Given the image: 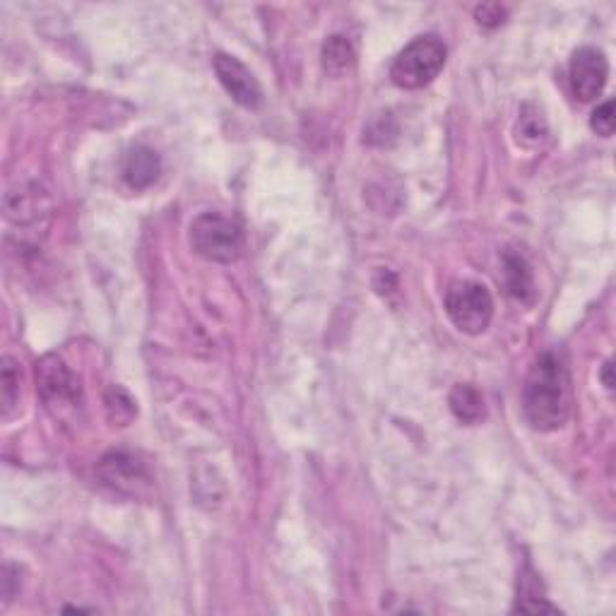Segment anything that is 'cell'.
<instances>
[{
    "mask_svg": "<svg viewBox=\"0 0 616 616\" xmlns=\"http://www.w3.org/2000/svg\"><path fill=\"white\" fill-rule=\"evenodd\" d=\"M571 376L564 359L544 352L527 373L523 385V414L535 431H556L571 417Z\"/></svg>",
    "mask_w": 616,
    "mask_h": 616,
    "instance_id": "1",
    "label": "cell"
},
{
    "mask_svg": "<svg viewBox=\"0 0 616 616\" xmlns=\"http://www.w3.org/2000/svg\"><path fill=\"white\" fill-rule=\"evenodd\" d=\"M446 58L448 49L441 37L424 34L398 53V58L390 65V77L402 90H422L436 80L446 65Z\"/></svg>",
    "mask_w": 616,
    "mask_h": 616,
    "instance_id": "2",
    "label": "cell"
},
{
    "mask_svg": "<svg viewBox=\"0 0 616 616\" xmlns=\"http://www.w3.org/2000/svg\"><path fill=\"white\" fill-rule=\"evenodd\" d=\"M193 251L212 263H234L244 251V231L219 212H203L188 227Z\"/></svg>",
    "mask_w": 616,
    "mask_h": 616,
    "instance_id": "3",
    "label": "cell"
},
{
    "mask_svg": "<svg viewBox=\"0 0 616 616\" xmlns=\"http://www.w3.org/2000/svg\"><path fill=\"white\" fill-rule=\"evenodd\" d=\"M443 306L455 328L465 335H482L494 318V299L489 289L479 282H453Z\"/></svg>",
    "mask_w": 616,
    "mask_h": 616,
    "instance_id": "4",
    "label": "cell"
},
{
    "mask_svg": "<svg viewBox=\"0 0 616 616\" xmlns=\"http://www.w3.org/2000/svg\"><path fill=\"white\" fill-rule=\"evenodd\" d=\"M37 388L46 410L56 419L77 412V407H80V381L58 357H44L39 361Z\"/></svg>",
    "mask_w": 616,
    "mask_h": 616,
    "instance_id": "5",
    "label": "cell"
},
{
    "mask_svg": "<svg viewBox=\"0 0 616 616\" xmlns=\"http://www.w3.org/2000/svg\"><path fill=\"white\" fill-rule=\"evenodd\" d=\"M568 77H571V90L576 94L578 102H595L602 94L609 77V61L607 56H604V51L595 49V46L578 49L571 58Z\"/></svg>",
    "mask_w": 616,
    "mask_h": 616,
    "instance_id": "6",
    "label": "cell"
},
{
    "mask_svg": "<svg viewBox=\"0 0 616 616\" xmlns=\"http://www.w3.org/2000/svg\"><path fill=\"white\" fill-rule=\"evenodd\" d=\"M215 73L236 104H241L244 109H258L260 102H263V90H260L256 75L239 58L229 56V53H217Z\"/></svg>",
    "mask_w": 616,
    "mask_h": 616,
    "instance_id": "7",
    "label": "cell"
},
{
    "mask_svg": "<svg viewBox=\"0 0 616 616\" xmlns=\"http://www.w3.org/2000/svg\"><path fill=\"white\" fill-rule=\"evenodd\" d=\"M99 475H102V479L109 484V487H114L118 491H135L138 489V484L147 482L145 467L128 453L106 455L102 465H99Z\"/></svg>",
    "mask_w": 616,
    "mask_h": 616,
    "instance_id": "8",
    "label": "cell"
},
{
    "mask_svg": "<svg viewBox=\"0 0 616 616\" xmlns=\"http://www.w3.org/2000/svg\"><path fill=\"white\" fill-rule=\"evenodd\" d=\"M159 171H162V159L159 154L150 150V147L138 145L126 154V162H123V179L130 188L142 191V188L152 186L157 181Z\"/></svg>",
    "mask_w": 616,
    "mask_h": 616,
    "instance_id": "9",
    "label": "cell"
},
{
    "mask_svg": "<svg viewBox=\"0 0 616 616\" xmlns=\"http://www.w3.org/2000/svg\"><path fill=\"white\" fill-rule=\"evenodd\" d=\"M503 272H506V287L513 299L530 304L535 299V282H532V270L527 260L520 253L508 251L503 256Z\"/></svg>",
    "mask_w": 616,
    "mask_h": 616,
    "instance_id": "10",
    "label": "cell"
},
{
    "mask_svg": "<svg viewBox=\"0 0 616 616\" xmlns=\"http://www.w3.org/2000/svg\"><path fill=\"white\" fill-rule=\"evenodd\" d=\"M450 410L455 417L465 424H477L484 417V400L482 393L472 385L460 383L455 385L453 393H450Z\"/></svg>",
    "mask_w": 616,
    "mask_h": 616,
    "instance_id": "11",
    "label": "cell"
},
{
    "mask_svg": "<svg viewBox=\"0 0 616 616\" xmlns=\"http://www.w3.org/2000/svg\"><path fill=\"white\" fill-rule=\"evenodd\" d=\"M354 63V49L352 44L340 34L330 37L323 44V68L328 70L330 75H342L345 70L352 68Z\"/></svg>",
    "mask_w": 616,
    "mask_h": 616,
    "instance_id": "12",
    "label": "cell"
},
{
    "mask_svg": "<svg viewBox=\"0 0 616 616\" xmlns=\"http://www.w3.org/2000/svg\"><path fill=\"white\" fill-rule=\"evenodd\" d=\"M520 583H523V588H520L518 604H515V609H518V612H527V614H556V612H559L554 604H549L547 600H544V597H539L537 576L530 571V568H525Z\"/></svg>",
    "mask_w": 616,
    "mask_h": 616,
    "instance_id": "13",
    "label": "cell"
},
{
    "mask_svg": "<svg viewBox=\"0 0 616 616\" xmlns=\"http://www.w3.org/2000/svg\"><path fill=\"white\" fill-rule=\"evenodd\" d=\"M20 398V371L10 357L3 359V371H0V400H3V412L10 414Z\"/></svg>",
    "mask_w": 616,
    "mask_h": 616,
    "instance_id": "14",
    "label": "cell"
},
{
    "mask_svg": "<svg viewBox=\"0 0 616 616\" xmlns=\"http://www.w3.org/2000/svg\"><path fill=\"white\" fill-rule=\"evenodd\" d=\"M547 121H544L542 114H527V109L523 111L518 121V142L523 145H539L544 138H547Z\"/></svg>",
    "mask_w": 616,
    "mask_h": 616,
    "instance_id": "15",
    "label": "cell"
},
{
    "mask_svg": "<svg viewBox=\"0 0 616 616\" xmlns=\"http://www.w3.org/2000/svg\"><path fill=\"white\" fill-rule=\"evenodd\" d=\"M590 128L595 130L597 135H602V138H609V135H614V128H616V104H614V99H609V102H604L602 106H597V109L592 111Z\"/></svg>",
    "mask_w": 616,
    "mask_h": 616,
    "instance_id": "16",
    "label": "cell"
},
{
    "mask_svg": "<svg viewBox=\"0 0 616 616\" xmlns=\"http://www.w3.org/2000/svg\"><path fill=\"white\" fill-rule=\"evenodd\" d=\"M477 22L482 27H499L503 20H506V8H501V5L496 3H487V5H479L475 10Z\"/></svg>",
    "mask_w": 616,
    "mask_h": 616,
    "instance_id": "17",
    "label": "cell"
},
{
    "mask_svg": "<svg viewBox=\"0 0 616 616\" xmlns=\"http://www.w3.org/2000/svg\"><path fill=\"white\" fill-rule=\"evenodd\" d=\"M612 361H607V364H604V369H602V381H604V388L609 390V393H612L614 390V378H612Z\"/></svg>",
    "mask_w": 616,
    "mask_h": 616,
    "instance_id": "18",
    "label": "cell"
}]
</instances>
